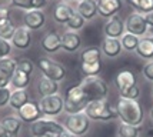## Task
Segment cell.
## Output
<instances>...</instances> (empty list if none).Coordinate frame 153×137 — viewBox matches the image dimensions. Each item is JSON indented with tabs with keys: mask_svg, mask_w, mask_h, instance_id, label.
Listing matches in <instances>:
<instances>
[{
	"mask_svg": "<svg viewBox=\"0 0 153 137\" xmlns=\"http://www.w3.org/2000/svg\"><path fill=\"white\" fill-rule=\"evenodd\" d=\"M116 110H117V118H120L122 123L130 126H140L143 123L145 113L137 100L119 97L116 103Z\"/></svg>",
	"mask_w": 153,
	"mask_h": 137,
	"instance_id": "cell-1",
	"label": "cell"
},
{
	"mask_svg": "<svg viewBox=\"0 0 153 137\" xmlns=\"http://www.w3.org/2000/svg\"><path fill=\"white\" fill-rule=\"evenodd\" d=\"M79 86L89 100V103L97 101V100H106L109 89H107L106 81L102 80L99 76H86L83 77Z\"/></svg>",
	"mask_w": 153,
	"mask_h": 137,
	"instance_id": "cell-2",
	"label": "cell"
},
{
	"mask_svg": "<svg viewBox=\"0 0 153 137\" xmlns=\"http://www.w3.org/2000/svg\"><path fill=\"white\" fill-rule=\"evenodd\" d=\"M85 114L94 121H109V120L117 118L116 106L109 104L106 100L90 101L85 109Z\"/></svg>",
	"mask_w": 153,
	"mask_h": 137,
	"instance_id": "cell-3",
	"label": "cell"
},
{
	"mask_svg": "<svg viewBox=\"0 0 153 137\" xmlns=\"http://www.w3.org/2000/svg\"><path fill=\"white\" fill-rule=\"evenodd\" d=\"M89 104V100L86 98L80 86H72L66 90L65 96V111L67 114H76L85 111L86 106Z\"/></svg>",
	"mask_w": 153,
	"mask_h": 137,
	"instance_id": "cell-4",
	"label": "cell"
},
{
	"mask_svg": "<svg viewBox=\"0 0 153 137\" xmlns=\"http://www.w3.org/2000/svg\"><path fill=\"white\" fill-rule=\"evenodd\" d=\"M63 126H65V130L74 134L76 137L85 136L90 129V118L85 114V111L76 113V114H67Z\"/></svg>",
	"mask_w": 153,
	"mask_h": 137,
	"instance_id": "cell-5",
	"label": "cell"
},
{
	"mask_svg": "<svg viewBox=\"0 0 153 137\" xmlns=\"http://www.w3.org/2000/svg\"><path fill=\"white\" fill-rule=\"evenodd\" d=\"M63 130H65V126L53 118H40V120L30 124V133L33 137L46 136V134L56 137Z\"/></svg>",
	"mask_w": 153,
	"mask_h": 137,
	"instance_id": "cell-6",
	"label": "cell"
},
{
	"mask_svg": "<svg viewBox=\"0 0 153 137\" xmlns=\"http://www.w3.org/2000/svg\"><path fill=\"white\" fill-rule=\"evenodd\" d=\"M39 69L45 77L50 78V80H54V81H57V83H59L60 80H63L65 76H66L65 67L60 64V63H57V61H54V60H52V59H40Z\"/></svg>",
	"mask_w": 153,
	"mask_h": 137,
	"instance_id": "cell-7",
	"label": "cell"
},
{
	"mask_svg": "<svg viewBox=\"0 0 153 137\" xmlns=\"http://www.w3.org/2000/svg\"><path fill=\"white\" fill-rule=\"evenodd\" d=\"M39 104H40L43 116H49V117H56V116H59L60 113L65 110V100L59 94L42 97Z\"/></svg>",
	"mask_w": 153,
	"mask_h": 137,
	"instance_id": "cell-8",
	"label": "cell"
},
{
	"mask_svg": "<svg viewBox=\"0 0 153 137\" xmlns=\"http://www.w3.org/2000/svg\"><path fill=\"white\" fill-rule=\"evenodd\" d=\"M125 27H126V33L134 34L137 37H140V36L145 37L147 29H149L145 14H140L137 12L130 13L127 16V19L125 20Z\"/></svg>",
	"mask_w": 153,
	"mask_h": 137,
	"instance_id": "cell-9",
	"label": "cell"
},
{
	"mask_svg": "<svg viewBox=\"0 0 153 137\" xmlns=\"http://www.w3.org/2000/svg\"><path fill=\"white\" fill-rule=\"evenodd\" d=\"M17 114H19V118L22 121L29 123V124H32V123H34V121L40 120V118H43V113H42L39 101H34V100L26 103V104L17 111Z\"/></svg>",
	"mask_w": 153,
	"mask_h": 137,
	"instance_id": "cell-10",
	"label": "cell"
},
{
	"mask_svg": "<svg viewBox=\"0 0 153 137\" xmlns=\"http://www.w3.org/2000/svg\"><path fill=\"white\" fill-rule=\"evenodd\" d=\"M103 32H105L106 37H110V39H122V36L126 33L125 21L116 14L113 17L107 19L106 24L103 27Z\"/></svg>",
	"mask_w": 153,
	"mask_h": 137,
	"instance_id": "cell-11",
	"label": "cell"
},
{
	"mask_svg": "<svg viewBox=\"0 0 153 137\" xmlns=\"http://www.w3.org/2000/svg\"><path fill=\"white\" fill-rule=\"evenodd\" d=\"M10 43L17 50H27L32 46V30H29L25 26L16 27V32H14Z\"/></svg>",
	"mask_w": 153,
	"mask_h": 137,
	"instance_id": "cell-12",
	"label": "cell"
},
{
	"mask_svg": "<svg viewBox=\"0 0 153 137\" xmlns=\"http://www.w3.org/2000/svg\"><path fill=\"white\" fill-rule=\"evenodd\" d=\"M23 23L29 30H39L46 24V14L42 10H29L23 16Z\"/></svg>",
	"mask_w": 153,
	"mask_h": 137,
	"instance_id": "cell-13",
	"label": "cell"
},
{
	"mask_svg": "<svg viewBox=\"0 0 153 137\" xmlns=\"http://www.w3.org/2000/svg\"><path fill=\"white\" fill-rule=\"evenodd\" d=\"M96 1H97V14L105 19L116 16L122 9V0H96Z\"/></svg>",
	"mask_w": 153,
	"mask_h": 137,
	"instance_id": "cell-14",
	"label": "cell"
},
{
	"mask_svg": "<svg viewBox=\"0 0 153 137\" xmlns=\"http://www.w3.org/2000/svg\"><path fill=\"white\" fill-rule=\"evenodd\" d=\"M114 84L117 87L119 93H123V91L137 86L136 84V76L130 70H120L114 77Z\"/></svg>",
	"mask_w": 153,
	"mask_h": 137,
	"instance_id": "cell-15",
	"label": "cell"
},
{
	"mask_svg": "<svg viewBox=\"0 0 153 137\" xmlns=\"http://www.w3.org/2000/svg\"><path fill=\"white\" fill-rule=\"evenodd\" d=\"M60 41H62V49L69 53L79 50L82 46V37L77 34V32H72V30L63 33L60 36Z\"/></svg>",
	"mask_w": 153,
	"mask_h": 137,
	"instance_id": "cell-16",
	"label": "cell"
},
{
	"mask_svg": "<svg viewBox=\"0 0 153 137\" xmlns=\"http://www.w3.org/2000/svg\"><path fill=\"white\" fill-rule=\"evenodd\" d=\"M100 50H102V53H103L106 57L114 59V57L120 56V53H122V50H123V47H122V43H120V39L105 37L103 41H102Z\"/></svg>",
	"mask_w": 153,
	"mask_h": 137,
	"instance_id": "cell-17",
	"label": "cell"
},
{
	"mask_svg": "<svg viewBox=\"0 0 153 137\" xmlns=\"http://www.w3.org/2000/svg\"><path fill=\"white\" fill-rule=\"evenodd\" d=\"M36 89H37V93H39L42 97L53 96V94H57V91H59V83L43 76V77H40L37 80Z\"/></svg>",
	"mask_w": 153,
	"mask_h": 137,
	"instance_id": "cell-18",
	"label": "cell"
},
{
	"mask_svg": "<svg viewBox=\"0 0 153 137\" xmlns=\"http://www.w3.org/2000/svg\"><path fill=\"white\" fill-rule=\"evenodd\" d=\"M76 12L85 20H92L97 14V1L96 0H83L77 3Z\"/></svg>",
	"mask_w": 153,
	"mask_h": 137,
	"instance_id": "cell-19",
	"label": "cell"
},
{
	"mask_svg": "<svg viewBox=\"0 0 153 137\" xmlns=\"http://www.w3.org/2000/svg\"><path fill=\"white\" fill-rule=\"evenodd\" d=\"M42 49L46 53H56L62 49V41L60 36L54 32H49L45 34V37L42 39Z\"/></svg>",
	"mask_w": 153,
	"mask_h": 137,
	"instance_id": "cell-20",
	"label": "cell"
},
{
	"mask_svg": "<svg viewBox=\"0 0 153 137\" xmlns=\"http://www.w3.org/2000/svg\"><path fill=\"white\" fill-rule=\"evenodd\" d=\"M74 12V9L72 6H69L67 3L62 1L57 3L53 9V20L56 23H67V20L70 17V14Z\"/></svg>",
	"mask_w": 153,
	"mask_h": 137,
	"instance_id": "cell-21",
	"label": "cell"
},
{
	"mask_svg": "<svg viewBox=\"0 0 153 137\" xmlns=\"http://www.w3.org/2000/svg\"><path fill=\"white\" fill-rule=\"evenodd\" d=\"M29 103V93L26 89H20V90H13L12 91V96H10V101L9 106L13 109V110L19 111L23 106Z\"/></svg>",
	"mask_w": 153,
	"mask_h": 137,
	"instance_id": "cell-22",
	"label": "cell"
},
{
	"mask_svg": "<svg viewBox=\"0 0 153 137\" xmlns=\"http://www.w3.org/2000/svg\"><path fill=\"white\" fill-rule=\"evenodd\" d=\"M22 120L19 117H14V116H6V117L1 118L0 126L4 129V130L10 134L12 137H16L19 134L20 129H22Z\"/></svg>",
	"mask_w": 153,
	"mask_h": 137,
	"instance_id": "cell-23",
	"label": "cell"
},
{
	"mask_svg": "<svg viewBox=\"0 0 153 137\" xmlns=\"http://www.w3.org/2000/svg\"><path fill=\"white\" fill-rule=\"evenodd\" d=\"M136 54L145 60H152L153 59V40L152 39H140L139 46L136 49Z\"/></svg>",
	"mask_w": 153,
	"mask_h": 137,
	"instance_id": "cell-24",
	"label": "cell"
},
{
	"mask_svg": "<svg viewBox=\"0 0 153 137\" xmlns=\"http://www.w3.org/2000/svg\"><path fill=\"white\" fill-rule=\"evenodd\" d=\"M100 56H102V50L99 47H87L80 53V63H97V61H102Z\"/></svg>",
	"mask_w": 153,
	"mask_h": 137,
	"instance_id": "cell-25",
	"label": "cell"
},
{
	"mask_svg": "<svg viewBox=\"0 0 153 137\" xmlns=\"http://www.w3.org/2000/svg\"><path fill=\"white\" fill-rule=\"evenodd\" d=\"M126 3L140 14H147L153 12V0H126Z\"/></svg>",
	"mask_w": 153,
	"mask_h": 137,
	"instance_id": "cell-26",
	"label": "cell"
},
{
	"mask_svg": "<svg viewBox=\"0 0 153 137\" xmlns=\"http://www.w3.org/2000/svg\"><path fill=\"white\" fill-rule=\"evenodd\" d=\"M30 83V76L26 74V73L20 72V70H16L14 74L12 76V81L10 84L14 87V90H20V89H26Z\"/></svg>",
	"mask_w": 153,
	"mask_h": 137,
	"instance_id": "cell-27",
	"label": "cell"
},
{
	"mask_svg": "<svg viewBox=\"0 0 153 137\" xmlns=\"http://www.w3.org/2000/svg\"><path fill=\"white\" fill-rule=\"evenodd\" d=\"M140 37L134 36V34H130V33H125L120 39V43H122V47L126 50V52H136L137 46H139Z\"/></svg>",
	"mask_w": 153,
	"mask_h": 137,
	"instance_id": "cell-28",
	"label": "cell"
},
{
	"mask_svg": "<svg viewBox=\"0 0 153 137\" xmlns=\"http://www.w3.org/2000/svg\"><path fill=\"white\" fill-rule=\"evenodd\" d=\"M14 32H16V26H14L13 20L12 19H7L4 20L3 23H0V37L4 40H12L13 37Z\"/></svg>",
	"mask_w": 153,
	"mask_h": 137,
	"instance_id": "cell-29",
	"label": "cell"
},
{
	"mask_svg": "<svg viewBox=\"0 0 153 137\" xmlns=\"http://www.w3.org/2000/svg\"><path fill=\"white\" fill-rule=\"evenodd\" d=\"M85 23H86V20L83 19V17H82L76 10H74L73 13L70 14V17H69V20H67L66 26H67L69 30H72V32H77V30H80V29H83Z\"/></svg>",
	"mask_w": 153,
	"mask_h": 137,
	"instance_id": "cell-30",
	"label": "cell"
},
{
	"mask_svg": "<svg viewBox=\"0 0 153 137\" xmlns=\"http://www.w3.org/2000/svg\"><path fill=\"white\" fill-rule=\"evenodd\" d=\"M139 133L140 126H130L126 123H120L119 129H117L119 137H139Z\"/></svg>",
	"mask_w": 153,
	"mask_h": 137,
	"instance_id": "cell-31",
	"label": "cell"
},
{
	"mask_svg": "<svg viewBox=\"0 0 153 137\" xmlns=\"http://www.w3.org/2000/svg\"><path fill=\"white\" fill-rule=\"evenodd\" d=\"M80 70L86 76H97L102 72V61L97 63H80Z\"/></svg>",
	"mask_w": 153,
	"mask_h": 137,
	"instance_id": "cell-32",
	"label": "cell"
},
{
	"mask_svg": "<svg viewBox=\"0 0 153 137\" xmlns=\"http://www.w3.org/2000/svg\"><path fill=\"white\" fill-rule=\"evenodd\" d=\"M0 70H3L6 74L12 77L14 72L17 70V61L10 57H3V59H0Z\"/></svg>",
	"mask_w": 153,
	"mask_h": 137,
	"instance_id": "cell-33",
	"label": "cell"
},
{
	"mask_svg": "<svg viewBox=\"0 0 153 137\" xmlns=\"http://www.w3.org/2000/svg\"><path fill=\"white\" fill-rule=\"evenodd\" d=\"M10 4L22 10H34V0H10Z\"/></svg>",
	"mask_w": 153,
	"mask_h": 137,
	"instance_id": "cell-34",
	"label": "cell"
},
{
	"mask_svg": "<svg viewBox=\"0 0 153 137\" xmlns=\"http://www.w3.org/2000/svg\"><path fill=\"white\" fill-rule=\"evenodd\" d=\"M17 70H20V72L26 73V74L30 76L34 70V63L29 59H22L17 61Z\"/></svg>",
	"mask_w": 153,
	"mask_h": 137,
	"instance_id": "cell-35",
	"label": "cell"
},
{
	"mask_svg": "<svg viewBox=\"0 0 153 137\" xmlns=\"http://www.w3.org/2000/svg\"><path fill=\"white\" fill-rule=\"evenodd\" d=\"M10 96H12L10 87H0V109L1 107H6L9 104Z\"/></svg>",
	"mask_w": 153,
	"mask_h": 137,
	"instance_id": "cell-36",
	"label": "cell"
},
{
	"mask_svg": "<svg viewBox=\"0 0 153 137\" xmlns=\"http://www.w3.org/2000/svg\"><path fill=\"white\" fill-rule=\"evenodd\" d=\"M120 97L123 98H130V100H137L140 96V89L139 86H134V87H132V89H129V90L123 91V93H119Z\"/></svg>",
	"mask_w": 153,
	"mask_h": 137,
	"instance_id": "cell-37",
	"label": "cell"
},
{
	"mask_svg": "<svg viewBox=\"0 0 153 137\" xmlns=\"http://www.w3.org/2000/svg\"><path fill=\"white\" fill-rule=\"evenodd\" d=\"M12 43L9 41V40H4L0 37V57L3 59V57H7L10 53H12Z\"/></svg>",
	"mask_w": 153,
	"mask_h": 137,
	"instance_id": "cell-38",
	"label": "cell"
},
{
	"mask_svg": "<svg viewBox=\"0 0 153 137\" xmlns=\"http://www.w3.org/2000/svg\"><path fill=\"white\" fill-rule=\"evenodd\" d=\"M142 74H143V77L146 78V80H149V81L153 83V60H149L146 64L143 66Z\"/></svg>",
	"mask_w": 153,
	"mask_h": 137,
	"instance_id": "cell-39",
	"label": "cell"
},
{
	"mask_svg": "<svg viewBox=\"0 0 153 137\" xmlns=\"http://www.w3.org/2000/svg\"><path fill=\"white\" fill-rule=\"evenodd\" d=\"M10 81H12V77L6 74L3 70H0V87H9Z\"/></svg>",
	"mask_w": 153,
	"mask_h": 137,
	"instance_id": "cell-40",
	"label": "cell"
},
{
	"mask_svg": "<svg viewBox=\"0 0 153 137\" xmlns=\"http://www.w3.org/2000/svg\"><path fill=\"white\" fill-rule=\"evenodd\" d=\"M7 19H12L10 17V9L7 6H0V23H3Z\"/></svg>",
	"mask_w": 153,
	"mask_h": 137,
	"instance_id": "cell-41",
	"label": "cell"
},
{
	"mask_svg": "<svg viewBox=\"0 0 153 137\" xmlns=\"http://www.w3.org/2000/svg\"><path fill=\"white\" fill-rule=\"evenodd\" d=\"M145 17H146V21H147V26L150 27V29H153V12H150V13L145 14Z\"/></svg>",
	"mask_w": 153,
	"mask_h": 137,
	"instance_id": "cell-42",
	"label": "cell"
},
{
	"mask_svg": "<svg viewBox=\"0 0 153 137\" xmlns=\"http://www.w3.org/2000/svg\"><path fill=\"white\" fill-rule=\"evenodd\" d=\"M56 137H76V136H74V134H72V133H69L67 130H63L60 134H57Z\"/></svg>",
	"mask_w": 153,
	"mask_h": 137,
	"instance_id": "cell-43",
	"label": "cell"
},
{
	"mask_svg": "<svg viewBox=\"0 0 153 137\" xmlns=\"http://www.w3.org/2000/svg\"><path fill=\"white\" fill-rule=\"evenodd\" d=\"M0 137H12V136H10V134H9V133H7L1 126H0Z\"/></svg>",
	"mask_w": 153,
	"mask_h": 137,
	"instance_id": "cell-44",
	"label": "cell"
},
{
	"mask_svg": "<svg viewBox=\"0 0 153 137\" xmlns=\"http://www.w3.org/2000/svg\"><path fill=\"white\" fill-rule=\"evenodd\" d=\"M147 137H153V129L147 130Z\"/></svg>",
	"mask_w": 153,
	"mask_h": 137,
	"instance_id": "cell-45",
	"label": "cell"
},
{
	"mask_svg": "<svg viewBox=\"0 0 153 137\" xmlns=\"http://www.w3.org/2000/svg\"><path fill=\"white\" fill-rule=\"evenodd\" d=\"M149 116H150V120L153 121V106H152V109H150V113H149Z\"/></svg>",
	"mask_w": 153,
	"mask_h": 137,
	"instance_id": "cell-46",
	"label": "cell"
},
{
	"mask_svg": "<svg viewBox=\"0 0 153 137\" xmlns=\"http://www.w3.org/2000/svg\"><path fill=\"white\" fill-rule=\"evenodd\" d=\"M40 137H54V136H50V134H46V136H40Z\"/></svg>",
	"mask_w": 153,
	"mask_h": 137,
	"instance_id": "cell-47",
	"label": "cell"
},
{
	"mask_svg": "<svg viewBox=\"0 0 153 137\" xmlns=\"http://www.w3.org/2000/svg\"><path fill=\"white\" fill-rule=\"evenodd\" d=\"M150 94H152V98H153V86H152V91H150Z\"/></svg>",
	"mask_w": 153,
	"mask_h": 137,
	"instance_id": "cell-48",
	"label": "cell"
},
{
	"mask_svg": "<svg viewBox=\"0 0 153 137\" xmlns=\"http://www.w3.org/2000/svg\"><path fill=\"white\" fill-rule=\"evenodd\" d=\"M63 1H65V3H66V1H70V0H63Z\"/></svg>",
	"mask_w": 153,
	"mask_h": 137,
	"instance_id": "cell-49",
	"label": "cell"
},
{
	"mask_svg": "<svg viewBox=\"0 0 153 137\" xmlns=\"http://www.w3.org/2000/svg\"><path fill=\"white\" fill-rule=\"evenodd\" d=\"M79 1H83V0H77V3H79Z\"/></svg>",
	"mask_w": 153,
	"mask_h": 137,
	"instance_id": "cell-50",
	"label": "cell"
},
{
	"mask_svg": "<svg viewBox=\"0 0 153 137\" xmlns=\"http://www.w3.org/2000/svg\"><path fill=\"white\" fill-rule=\"evenodd\" d=\"M0 59H1V57H0Z\"/></svg>",
	"mask_w": 153,
	"mask_h": 137,
	"instance_id": "cell-51",
	"label": "cell"
}]
</instances>
